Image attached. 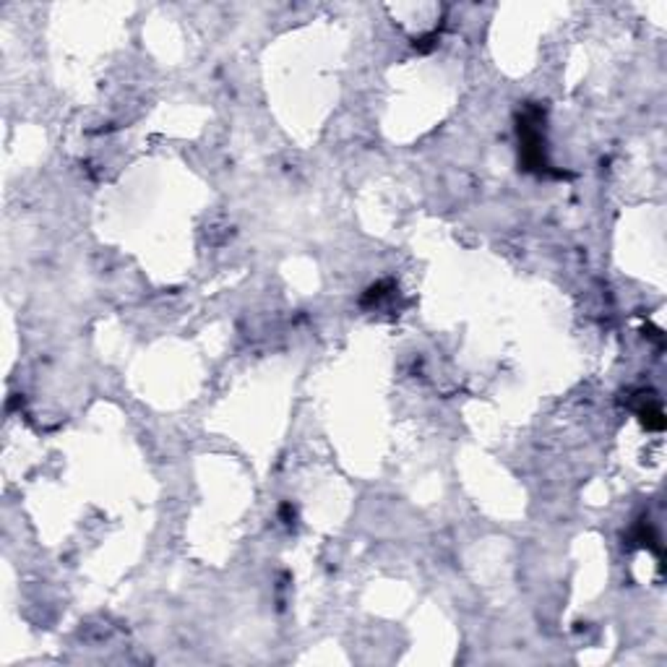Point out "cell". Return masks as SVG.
I'll use <instances>...</instances> for the list:
<instances>
[{
	"label": "cell",
	"instance_id": "1",
	"mask_svg": "<svg viewBox=\"0 0 667 667\" xmlns=\"http://www.w3.org/2000/svg\"><path fill=\"white\" fill-rule=\"evenodd\" d=\"M516 133H519V164L527 172L561 177L550 167L545 154V110H539L537 105L524 107L519 113Z\"/></svg>",
	"mask_w": 667,
	"mask_h": 667
},
{
	"label": "cell",
	"instance_id": "3",
	"mask_svg": "<svg viewBox=\"0 0 667 667\" xmlns=\"http://www.w3.org/2000/svg\"><path fill=\"white\" fill-rule=\"evenodd\" d=\"M386 290H391V281H381V284H373L365 295H362V306H373L381 298H386Z\"/></svg>",
	"mask_w": 667,
	"mask_h": 667
},
{
	"label": "cell",
	"instance_id": "2",
	"mask_svg": "<svg viewBox=\"0 0 667 667\" xmlns=\"http://www.w3.org/2000/svg\"><path fill=\"white\" fill-rule=\"evenodd\" d=\"M639 417H641L644 425L651 427V430H662V427H665L662 407H659V402H657V399H651V396H646V399H644V404L639 407Z\"/></svg>",
	"mask_w": 667,
	"mask_h": 667
}]
</instances>
